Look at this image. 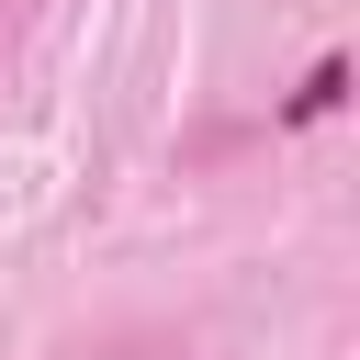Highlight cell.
<instances>
[{
    "label": "cell",
    "instance_id": "obj_1",
    "mask_svg": "<svg viewBox=\"0 0 360 360\" xmlns=\"http://www.w3.org/2000/svg\"><path fill=\"white\" fill-rule=\"evenodd\" d=\"M338 90H349V56H315V79L292 90V124H315V112H338Z\"/></svg>",
    "mask_w": 360,
    "mask_h": 360
}]
</instances>
